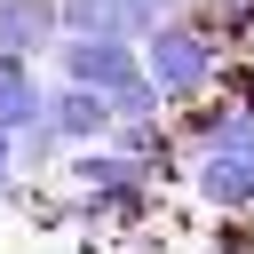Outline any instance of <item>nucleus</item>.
Instances as JSON below:
<instances>
[{
	"label": "nucleus",
	"instance_id": "1",
	"mask_svg": "<svg viewBox=\"0 0 254 254\" xmlns=\"http://www.w3.org/2000/svg\"><path fill=\"white\" fill-rule=\"evenodd\" d=\"M143 71L167 87V103H198L214 79H222V40L198 24V16H159L143 32Z\"/></svg>",
	"mask_w": 254,
	"mask_h": 254
},
{
	"label": "nucleus",
	"instance_id": "2",
	"mask_svg": "<svg viewBox=\"0 0 254 254\" xmlns=\"http://www.w3.org/2000/svg\"><path fill=\"white\" fill-rule=\"evenodd\" d=\"M56 64H64V79H79V87H127L135 71H143V48L127 40V32H64L56 48H48Z\"/></svg>",
	"mask_w": 254,
	"mask_h": 254
},
{
	"label": "nucleus",
	"instance_id": "3",
	"mask_svg": "<svg viewBox=\"0 0 254 254\" xmlns=\"http://www.w3.org/2000/svg\"><path fill=\"white\" fill-rule=\"evenodd\" d=\"M190 190L214 214H246L254 206V151H198L190 159Z\"/></svg>",
	"mask_w": 254,
	"mask_h": 254
},
{
	"label": "nucleus",
	"instance_id": "4",
	"mask_svg": "<svg viewBox=\"0 0 254 254\" xmlns=\"http://www.w3.org/2000/svg\"><path fill=\"white\" fill-rule=\"evenodd\" d=\"M111 119H119V111H111V95H103V87H79V79L48 87V127L64 135V151H71V143H103V135H111Z\"/></svg>",
	"mask_w": 254,
	"mask_h": 254
},
{
	"label": "nucleus",
	"instance_id": "5",
	"mask_svg": "<svg viewBox=\"0 0 254 254\" xmlns=\"http://www.w3.org/2000/svg\"><path fill=\"white\" fill-rule=\"evenodd\" d=\"M64 40V8L56 0H0V48L8 56H48Z\"/></svg>",
	"mask_w": 254,
	"mask_h": 254
},
{
	"label": "nucleus",
	"instance_id": "6",
	"mask_svg": "<svg viewBox=\"0 0 254 254\" xmlns=\"http://www.w3.org/2000/svg\"><path fill=\"white\" fill-rule=\"evenodd\" d=\"M32 119H48V87L32 79V56H8L0 48V127H32Z\"/></svg>",
	"mask_w": 254,
	"mask_h": 254
},
{
	"label": "nucleus",
	"instance_id": "7",
	"mask_svg": "<svg viewBox=\"0 0 254 254\" xmlns=\"http://www.w3.org/2000/svg\"><path fill=\"white\" fill-rule=\"evenodd\" d=\"M56 8H64V32H127L135 40L127 0H56Z\"/></svg>",
	"mask_w": 254,
	"mask_h": 254
},
{
	"label": "nucleus",
	"instance_id": "8",
	"mask_svg": "<svg viewBox=\"0 0 254 254\" xmlns=\"http://www.w3.org/2000/svg\"><path fill=\"white\" fill-rule=\"evenodd\" d=\"M24 183V151H16V127H0V198H16Z\"/></svg>",
	"mask_w": 254,
	"mask_h": 254
}]
</instances>
